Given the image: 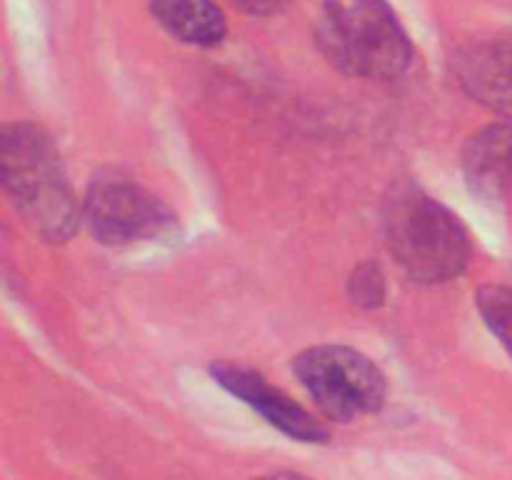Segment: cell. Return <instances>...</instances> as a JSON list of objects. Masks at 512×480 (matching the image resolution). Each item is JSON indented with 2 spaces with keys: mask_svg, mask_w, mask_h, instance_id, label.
<instances>
[{
  "mask_svg": "<svg viewBox=\"0 0 512 480\" xmlns=\"http://www.w3.org/2000/svg\"><path fill=\"white\" fill-rule=\"evenodd\" d=\"M0 168L10 203L30 230L48 243L73 238L83 220L53 140L33 123H10L0 135Z\"/></svg>",
  "mask_w": 512,
  "mask_h": 480,
  "instance_id": "obj_1",
  "label": "cell"
},
{
  "mask_svg": "<svg viewBox=\"0 0 512 480\" xmlns=\"http://www.w3.org/2000/svg\"><path fill=\"white\" fill-rule=\"evenodd\" d=\"M383 235L395 263L415 283H445L468 268L465 225L410 180H398L385 195Z\"/></svg>",
  "mask_w": 512,
  "mask_h": 480,
  "instance_id": "obj_2",
  "label": "cell"
},
{
  "mask_svg": "<svg viewBox=\"0 0 512 480\" xmlns=\"http://www.w3.org/2000/svg\"><path fill=\"white\" fill-rule=\"evenodd\" d=\"M318 45L335 68L355 78H398L413 63V43L385 0L325 3Z\"/></svg>",
  "mask_w": 512,
  "mask_h": 480,
  "instance_id": "obj_3",
  "label": "cell"
},
{
  "mask_svg": "<svg viewBox=\"0 0 512 480\" xmlns=\"http://www.w3.org/2000/svg\"><path fill=\"white\" fill-rule=\"evenodd\" d=\"M295 375L325 418L348 423L383 408L388 383L368 355L345 345H318L295 358Z\"/></svg>",
  "mask_w": 512,
  "mask_h": 480,
  "instance_id": "obj_4",
  "label": "cell"
},
{
  "mask_svg": "<svg viewBox=\"0 0 512 480\" xmlns=\"http://www.w3.org/2000/svg\"><path fill=\"white\" fill-rule=\"evenodd\" d=\"M83 220L105 245H135L158 240L175 228V218L150 190L120 173H103L90 183Z\"/></svg>",
  "mask_w": 512,
  "mask_h": 480,
  "instance_id": "obj_5",
  "label": "cell"
},
{
  "mask_svg": "<svg viewBox=\"0 0 512 480\" xmlns=\"http://www.w3.org/2000/svg\"><path fill=\"white\" fill-rule=\"evenodd\" d=\"M453 73L475 103L512 120V30L478 35L460 45Z\"/></svg>",
  "mask_w": 512,
  "mask_h": 480,
  "instance_id": "obj_6",
  "label": "cell"
},
{
  "mask_svg": "<svg viewBox=\"0 0 512 480\" xmlns=\"http://www.w3.org/2000/svg\"><path fill=\"white\" fill-rule=\"evenodd\" d=\"M210 373L218 380V385H223L228 393H233L235 398L250 405L255 413L263 415L280 433L303 440V443H325L330 438L325 423H320L313 413H308L303 405L295 403L288 393L270 385L255 370L235 363H215Z\"/></svg>",
  "mask_w": 512,
  "mask_h": 480,
  "instance_id": "obj_7",
  "label": "cell"
},
{
  "mask_svg": "<svg viewBox=\"0 0 512 480\" xmlns=\"http://www.w3.org/2000/svg\"><path fill=\"white\" fill-rule=\"evenodd\" d=\"M468 185L488 203L512 208V120L478 130L463 150Z\"/></svg>",
  "mask_w": 512,
  "mask_h": 480,
  "instance_id": "obj_8",
  "label": "cell"
},
{
  "mask_svg": "<svg viewBox=\"0 0 512 480\" xmlns=\"http://www.w3.org/2000/svg\"><path fill=\"white\" fill-rule=\"evenodd\" d=\"M155 20L180 43L210 45L223 43L228 33L225 15L213 0H148Z\"/></svg>",
  "mask_w": 512,
  "mask_h": 480,
  "instance_id": "obj_9",
  "label": "cell"
},
{
  "mask_svg": "<svg viewBox=\"0 0 512 480\" xmlns=\"http://www.w3.org/2000/svg\"><path fill=\"white\" fill-rule=\"evenodd\" d=\"M485 325L512 355V288L508 285H483L475 295Z\"/></svg>",
  "mask_w": 512,
  "mask_h": 480,
  "instance_id": "obj_10",
  "label": "cell"
},
{
  "mask_svg": "<svg viewBox=\"0 0 512 480\" xmlns=\"http://www.w3.org/2000/svg\"><path fill=\"white\" fill-rule=\"evenodd\" d=\"M385 298V283L383 273L375 263H363L350 278V300H353L358 308L370 310L383 305Z\"/></svg>",
  "mask_w": 512,
  "mask_h": 480,
  "instance_id": "obj_11",
  "label": "cell"
},
{
  "mask_svg": "<svg viewBox=\"0 0 512 480\" xmlns=\"http://www.w3.org/2000/svg\"><path fill=\"white\" fill-rule=\"evenodd\" d=\"M233 3L253 15H273L283 10L290 0H233Z\"/></svg>",
  "mask_w": 512,
  "mask_h": 480,
  "instance_id": "obj_12",
  "label": "cell"
}]
</instances>
